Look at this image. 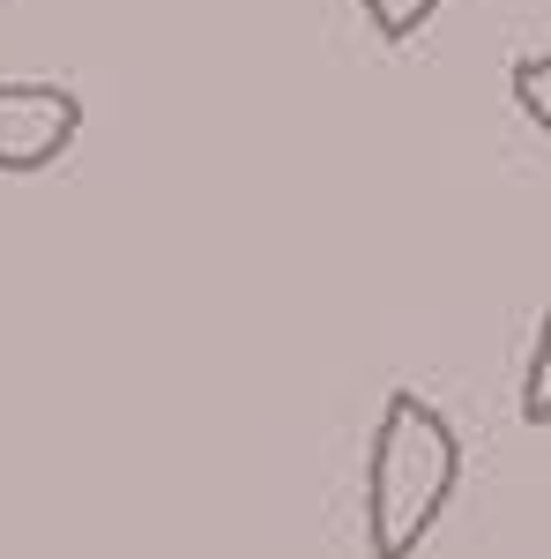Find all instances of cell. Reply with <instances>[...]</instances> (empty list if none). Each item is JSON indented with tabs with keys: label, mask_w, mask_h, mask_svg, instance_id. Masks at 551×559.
Segmentation results:
<instances>
[{
	"label": "cell",
	"mask_w": 551,
	"mask_h": 559,
	"mask_svg": "<svg viewBox=\"0 0 551 559\" xmlns=\"http://www.w3.org/2000/svg\"><path fill=\"white\" fill-rule=\"evenodd\" d=\"M507 90H514V105H522V120L537 134H551V60L544 52H522L507 68Z\"/></svg>",
	"instance_id": "obj_4"
},
{
	"label": "cell",
	"mask_w": 551,
	"mask_h": 559,
	"mask_svg": "<svg viewBox=\"0 0 551 559\" xmlns=\"http://www.w3.org/2000/svg\"><path fill=\"white\" fill-rule=\"evenodd\" d=\"M522 426H551V306H544V321H537L529 366H522Z\"/></svg>",
	"instance_id": "obj_5"
},
{
	"label": "cell",
	"mask_w": 551,
	"mask_h": 559,
	"mask_svg": "<svg viewBox=\"0 0 551 559\" xmlns=\"http://www.w3.org/2000/svg\"><path fill=\"white\" fill-rule=\"evenodd\" d=\"M463 485V432L418 388H395L366 448V545L373 559H418Z\"/></svg>",
	"instance_id": "obj_1"
},
{
	"label": "cell",
	"mask_w": 551,
	"mask_h": 559,
	"mask_svg": "<svg viewBox=\"0 0 551 559\" xmlns=\"http://www.w3.org/2000/svg\"><path fill=\"white\" fill-rule=\"evenodd\" d=\"M440 8H447V0H358L366 31H373L381 45H410V38L424 31V23L440 15Z\"/></svg>",
	"instance_id": "obj_3"
},
{
	"label": "cell",
	"mask_w": 551,
	"mask_h": 559,
	"mask_svg": "<svg viewBox=\"0 0 551 559\" xmlns=\"http://www.w3.org/2000/svg\"><path fill=\"white\" fill-rule=\"evenodd\" d=\"M75 134H83V97L68 83H0V173L8 179L60 165Z\"/></svg>",
	"instance_id": "obj_2"
}]
</instances>
